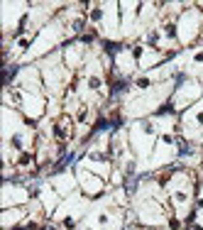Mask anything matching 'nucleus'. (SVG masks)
<instances>
[{
    "instance_id": "f257e3e1",
    "label": "nucleus",
    "mask_w": 203,
    "mask_h": 230,
    "mask_svg": "<svg viewBox=\"0 0 203 230\" xmlns=\"http://www.w3.org/2000/svg\"><path fill=\"white\" fill-rule=\"evenodd\" d=\"M91 20H93V22H98V20H103V10H101V7H96V10L91 12Z\"/></svg>"
},
{
    "instance_id": "f03ea898",
    "label": "nucleus",
    "mask_w": 203,
    "mask_h": 230,
    "mask_svg": "<svg viewBox=\"0 0 203 230\" xmlns=\"http://www.w3.org/2000/svg\"><path fill=\"white\" fill-rule=\"evenodd\" d=\"M137 86H139V88H147V86H149V78H137Z\"/></svg>"
},
{
    "instance_id": "7ed1b4c3",
    "label": "nucleus",
    "mask_w": 203,
    "mask_h": 230,
    "mask_svg": "<svg viewBox=\"0 0 203 230\" xmlns=\"http://www.w3.org/2000/svg\"><path fill=\"white\" fill-rule=\"evenodd\" d=\"M132 56H135V59L142 56V47H135V49H132Z\"/></svg>"
},
{
    "instance_id": "20e7f679",
    "label": "nucleus",
    "mask_w": 203,
    "mask_h": 230,
    "mask_svg": "<svg viewBox=\"0 0 203 230\" xmlns=\"http://www.w3.org/2000/svg\"><path fill=\"white\" fill-rule=\"evenodd\" d=\"M193 59H196V61H198V64H203V52H198V54H196V56H193Z\"/></svg>"
},
{
    "instance_id": "39448f33",
    "label": "nucleus",
    "mask_w": 203,
    "mask_h": 230,
    "mask_svg": "<svg viewBox=\"0 0 203 230\" xmlns=\"http://www.w3.org/2000/svg\"><path fill=\"white\" fill-rule=\"evenodd\" d=\"M196 120H198V123H201V125H203V110H201V113H198V115H196Z\"/></svg>"
},
{
    "instance_id": "423d86ee",
    "label": "nucleus",
    "mask_w": 203,
    "mask_h": 230,
    "mask_svg": "<svg viewBox=\"0 0 203 230\" xmlns=\"http://www.w3.org/2000/svg\"><path fill=\"white\" fill-rule=\"evenodd\" d=\"M193 230H203V225H193Z\"/></svg>"
}]
</instances>
